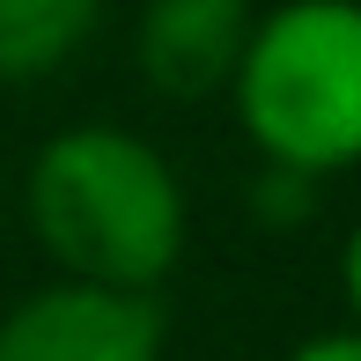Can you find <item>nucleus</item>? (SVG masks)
<instances>
[{
	"label": "nucleus",
	"instance_id": "1",
	"mask_svg": "<svg viewBox=\"0 0 361 361\" xmlns=\"http://www.w3.org/2000/svg\"><path fill=\"white\" fill-rule=\"evenodd\" d=\"M30 228L67 281L147 295L185 251V192L147 140L74 126L30 162Z\"/></svg>",
	"mask_w": 361,
	"mask_h": 361
},
{
	"label": "nucleus",
	"instance_id": "2",
	"mask_svg": "<svg viewBox=\"0 0 361 361\" xmlns=\"http://www.w3.org/2000/svg\"><path fill=\"white\" fill-rule=\"evenodd\" d=\"M236 118L266 162L332 177L361 162V0H288L251 23Z\"/></svg>",
	"mask_w": 361,
	"mask_h": 361
},
{
	"label": "nucleus",
	"instance_id": "3",
	"mask_svg": "<svg viewBox=\"0 0 361 361\" xmlns=\"http://www.w3.org/2000/svg\"><path fill=\"white\" fill-rule=\"evenodd\" d=\"M0 361H162V310L133 288L59 281L0 317Z\"/></svg>",
	"mask_w": 361,
	"mask_h": 361
},
{
	"label": "nucleus",
	"instance_id": "4",
	"mask_svg": "<svg viewBox=\"0 0 361 361\" xmlns=\"http://www.w3.org/2000/svg\"><path fill=\"white\" fill-rule=\"evenodd\" d=\"M251 0H147L140 8V74L162 96H214L228 89L243 44H251Z\"/></svg>",
	"mask_w": 361,
	"mask_h": 361
},
{
	"label": "nucleus",
	"instance_id": "5",
	"mask_svg": "<svg viewBox=\"0 0 361 361\" xmlns=\"http://www.w3.org/2000/svg\"><path fill=\"white\" fill-rule=\"evenodd\" d=\"M104 0H0V81H44L96 30Z\"/></svg>",
	"mask_w": 361,
	"mask_h": 361
},
{
	"label": "nucleus",
	"instance_id": "6",
	"mask_svg": "<svg viewBox=\"0 0 361 361\" xmlns=\"http://www.w3.org/2000/svg\"><path fill=\"white\" fill-rule=\"evenodd\" d=\"M317 207V177L310 170H288V162H273L266 177H258V192H251V214L266 221V228H295Z\"/></svg>",
	"mask_w": 361,
	"mask_h": 361
},
{
	"label": "nucleus",
	"instance_id": "7",
	"mask_svg": "<svg viewBox=\"0 0 361 361\" xmlns=\"http://www.w3.org/2000/svg\"><path fill=\"white\" fill-rule=\"evenodd\" d=\"M288 361H361V324H354V332H317V339H302Z\"/></svg>",
	"mask_w": 361,
	"mask_h": 361
},
{
	"label": "nucleus",
	"instance_id": "8",
	"mask_svg": "<svg viewBox=\"0 0 361 361\" xmlns=\"http://www.w3.org/2000/svg\"><path fill=\"white\" fill-rule=\"evenodd\" d=\"M339 288H347V302H354V317H361V221H354L347 251H339Z\"/></svg>",
	"mask_w": 361,
	"mask_h": 361
}]
</instances>
